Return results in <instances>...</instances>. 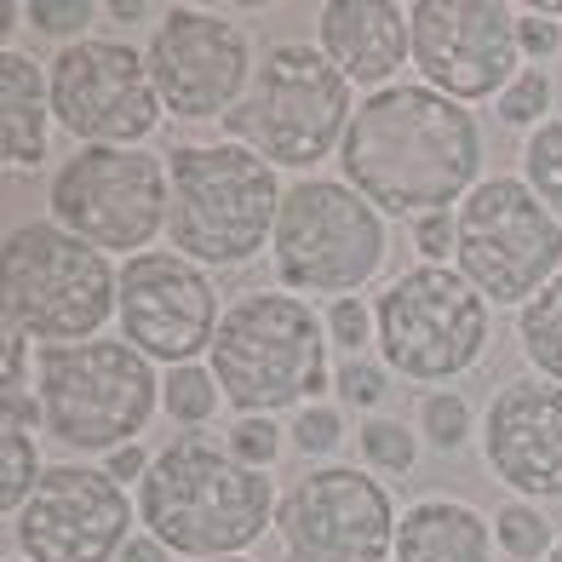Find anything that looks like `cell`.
I'll return each instance as SVG.
<instances>
[{
	"instance_id": "obj_1",
	"label": "cell",
	"mask_w": 562,
	"mask_h": 562,
	"mask_svg": "<svg viewBox=\"0 0 562 562\" xmlns=\"http://www.w3.org/2000/svg\"><path fill=\"white\" fill-rule=\"evenodd\" d=\"M339 178L385 218L459 213V201L482 184V126L425 81H396L356 104Z\"/></svg>"
},
{
	"instance_id": "obj_2",
	"label": "cell",
	"mask_w": 562,
	"mask_h": 562,
	"mask_svg": "<svg viewBox=\"0 0 562 562\" xmlns=\"http://www.w3.org/2000/svg\"><path fill=\"white\" fill-rule=\"evenodd\" d=\"M276 505L281 494L270 471L241 465L218 437L184 430L167 448H156V465L138 488V522L172 557L213 562L247 557L265 533H276Z\"/></svg>"
},
{
	"instance_id": "obj_3",
	"label": "cell",
	"mask_w": 562,
	"mask_h": 562,
	"mask_svg": "<svg viewBox=\"0 0 562 562\" xmlns=\"http://www.w3.org/2000/svg\"><path fill=\"white\" fill-rule=\"evenodd\" d=\"M327 322L311 311V299L288 288H252L224 304L218 339L207 350V368L218 379L224 402L247 414H281V407H311L327 385Z\"/></svg>"
},
{
	"instance_id": "obj_4",
	"label": "cell",
	"mask_w": 562,
	"mask_h": 562,
	"mask_svg": "<svg viewBox=\"0 0 562 562\" xmlns=\"http://www.w3.org/2000/svg\"><path fill=\"white\" fill-rule=\"evenodd\" d=\"M167 184L172 252L195 259L201 270H241L259 252H270L288 184L247 144H172Z\"/></svg>"
},
{
	"instance_id": "obj_5",
	"label": "cell",
	"mask_w": 562,
	"mask_h": 562,
	"mask_svg": "<svg viewBox=\"0 0 562 562\" xmlns=\"http://www.w3.org/2000/svg\"><path fill=\"white\" fill-rule=\"evenodd\" d=\"M350 121H356V87L322 58V46L276 41L265 46L224 133L229 144H247L252 156H265L276 172L316 178L327 156H339Z\"/></svg>"
},
{
	"instance_id": "obj_6",
	"label": "cell",
	"mask_w": 562,
	"mask_h": 562,
	"mask_svg": "<svg viewBox=\"0 0 562 562\" xmlns=\"http://www.w3.org/2000/svg\"><path fill=\"white\" fill-rule=\"evenodd\" d=\"M41 430L69 453H115L138 442L161 407V373L126 339L53 345L35 362Z\"/></svg>"
},
{
	"instance_id": "obj_7",
	"label": "cell",
	"mask_w": 562,
	"mask_h": 562,
	"mask_svg": "<svg viewBox=\"0 0 562 562\" xmlns=\"http://www.w3.org/2000/svg\"><path fill=\"white\" fill-rule=\"evenodd\" d=\"M121 270L110 252L69 236L53 218H30L7 236V316L12 334L30 345H87L104 339V322L115 316Z\"/></svg>"
},
{
	"instance_id": "obj_8",
	"label": "cell",
	"mask_w": 562,
	"mask_h": 562,
	"mask_svg": "<svg viewBox=\"0 0 562 562\" xmlns=\"http://www.w3.org/2000/svg\"><path fill=\"white\" fill-rule=\"evenodd\" d=\"M391 229L368 195L345 178H293L281 195V218L270 236L276 288L316 293V299H356L385 270Z\"/></svg>"
},
{
	"instance_id": "obj_9",
	"label": "cell",
	"mask_w": 562,
	"mask_h": 562,
	"mask_svg": "<svg viewBox=\"0 0 562 562\" xmlns=\"http://www.w3.org/2000/svg\"><path fill=\"white\" fill-rule=\"evenodd\" d=\"M379 362L414 385H453L482 368L494 339V304L453 265H414L373 299Z\"/></svg>"
},
{
	"instance_id": "obj_10",
	"label": "cell",
	"mask_w": 562,
	"mask_h": 562,
	"mask_svg": "<svg viewBox=\"0 0 562 562\" xmlns=\"http://www.w3.org/2000/svg\"><path fill=\"white\" fill-rule=\"evenodd\" d=\"M459 247L453 270L471 281L499 311V304L540 299L551 281L562 276V218L546 207L540 195L522 184V172H494L459 201Z\"/></svg>"
},
{
	"instance_id": "obj_11",
	"label": "cell",
	"mask_w": 562,
	"mask_h": 562,
	"mask_svg": "<svg viewBox=\"0 0 562 562\" xmlns=\"http://www.w3.org/2000/svg\"><path fill=\"white\" fill-rule=\"evenodd\" d=\"M46 207H53V224L92 241L98 252L138 259L172 213L167 156L156 149H75L46 184Z\"/></svg>"
},
{
	"instance_id": "obj_12",
	"label": "cell",
	"mask_w": 562,
	"mask_h": 562,
	"mask_svg": "<svg viewBox=\"0 0 562 562\" xmlns=\"http://www.w3.org/2000/svg\"><path fill=\"white\" fill-rule=\"evenodd\" d=\"M46 81H53V115L75 149H144V138L167 121L144 53L121 35L58 46Z\"/></svg>"
},
{
	"instance_id": "obj_13",
	"label": "cell",
	"mask_w": 562,
	"mask_h": 562,
	"mask_svg": "<svg viewBox=\"0 0 562 562\" xmlns=\"http://www.w3.org/2000/svg\"><path fill=\"white\" fill-rule=\"evenodd\" d=\"M396 499L368 465H311L276 505L281 562H391Z\"/></svg>"
},
{
	"instance_id": "obj_14",
	"label": "cell",
	"mask_w": 562,
	"mask_h": 562,
	"mask_svg": "<svg viewBox=\"0 0 562 562\" xmlns=\"http://www.w3.org/2000/svg\"><path fill=\"white\" fill-rule=\"evenodd\" d=\"M407 30H414L419 81L465 110L499 98L522 75L517 7L505 0H414Z\"/></svg>"
},
{
	"instance_id": "obj_15",
	"label": "cell",
	"mask_w": 562,
	"mask_h": 562,
	"mask_svg": "<svg viewBox=\"0 0 562 562\" xmlns=\"http://www.w3.org/2000/svg\"><path fill=\"white\" fill-rule=\"evenodd\" d=\"M144 64L172 121H229L259 69L252 35L236 18L207 7H167L144 46Z\"/></svg>"
},
{
	"instance_id": "obj_16",
	"label": "cell",
	"mask_w": 562,
	"mask_h": 562,
	"mask_svg": "<svg viewBox=\"0 0 562 562\" xmlns=\"http://www.w3.org/2000/svg\"><path fill=\"white\" fill-rule=\"evenodd\" d=\"M138 499L104 465L58 459L46 465L41 488L12 517V540L23 562H121L133 540Z\"/></svg>"
},
{
	"instance_id": "obj_17",
	"label": "cell",
	"mask_w": 562,
	"mask_h": 562,
	"mask_svg": "<svg viewBox=\"0 0 562 562\" xmlns=\"http://www.w3.org/2000/svg\"><path fill=\"white\" fill-rule=\"evenodd\" d=\"M115 322L121 339L144 350L161 368H184L201 362L218 339L224 304H218V281L213 270H201L184 252H138L121 265V299H115Z\"/></svg>"
},
{
	"instance_id": "obj_18",
	"label": "cell",
	"mask_w": 562,
	"mask_h": 562,
	"mask_svg": "<svg viewBox=\"0 0 562 562\" xmlns=\"http://www.w3.org/2000/svg\"><path fill=\"white\" fill-rule=\"evenodd\" d=\"M482 465L505 482L510 499H562V385L540 373L505 379L482 414Z\"/></svg>"
},
{
	"instance_id": "obj_19",
	"label": "cell",
	"mask_w": 562,
	"mask_h": 562,
	"mask_svg": "<svg viewBox=\"0 0 562 562\" xmlns=\"http://www.w3.org/2000/svg\"><path fill=\"white\" fill-rule=\"evenodd\" d=\"M316 46L350 87L385 92L414 64V30L396 0H327L316 12Z\"/></svg>"
},
{
	"instance_id": "obj_20",
	"label": "cell",
	"mask_w": 562,
	"mask_h": 562,
	"mask_svg": "<svg viewBox=\"0 0 562 562\" xmlns=\"http://www.w3.org/2000/svg\"><path fill=\"white\" fill-rule=\"evenodd\" d=\"M53 81L18 46H0V156L12 172H30L53 156Z\"/></svg>"
},
{
	"instance_id": "obj_21",
	"label": "cell",
	"mask_w": 562,
	"mask_h": 562,
	"mask_svg": "<svg viewBox=\"0 0 562 562\" xmlns=\"http://www.w3.org/2000/svg\"><path fill=\"white\" fill-rule=\"evenodd\" d=\"M396 562H494V522L448 494L414 499L396 522Z\"/></svg>"
},
{
	"instance_id": "obj_22",
	"label": "cell",
	"mask_w": 562,
	"mask_h": 562,
	"mask_svg": "<svg viewBox=\"0 0 562 562\" xmlns=\"http://www.w3.org/2000/svg\"><path fill=\"white\" fill-rule=\"evenodd\" d=\"M517 345H522V362L533 373L562 385V276L517 311Z\"/></svg>"
},
{
	"instance_id": "obj_23",
	"label": "cell",
	"mask_w": 562,
	"mask_h": 562,
	"mask_svg": "<svg viewBox=\"0 0 562 562\" xmlns=\"http://www.w3.org/2000/svg\"><path fill=\"white\" fill-rule=\"evenodd\" d=\"M218 402H224V391H218V379H213L207 362H184V368H167L161 373V414L172 425L201 430V425L218 414Z\"/></svg>"
},
{
	"instance_id": "obj_24",
	"label": "cell",
	"mask_w": 562,
	"mask_h": 562,
	"mask_svg": "<svg viewBox=\"0 0 562 562\" xmlns=\"http://www.w3.org/2000/svg\"><path fill=\"white\" fill-rule=\"evenodd\" d=\"M494 546L510 557V562H546L557 551V528L546 517V505L533 499H505L494 510Z\"/></svg>"
},
{
	"instance_id": "obj_25",
	"label": "cell",
	"mask_w": 562,
	"mask_h": 562,
	"mask_svg": "<svg viewBox=\"0 0 562 562\" xmlns=\"http://www.w3.org/2000/svg\"><path fill=\"white\" fill-rule=\"evenodd\" d=\"M356 448H362V465L373 476H407L419 465V425L373 414V419H362V430H356Z\"/></svg>"
},
{
	"instance_id": "obj_26",
	"label": "cell",
	"mask_w": 562,
	"mask_h": 562,
	"mask_svg": "<svg viewBox=\"0 0 562 562\" xmlns=\"http://www.w3.org/2000/svg\"><path fill=\"white\" fill-rule=\"evenodd\" d=\"M41 453H35V430H18V425H0V510H7V522L18 517L30 494L41 488Z\"/></svg>"
},
{
	"instance_id": "obj_27",
	"label": "cell",
	"mask_w": 562,
	"mask_h": 562,
	"mask_svg": "<svg viewBox=\"0 0 562 562\" xmlns=\"http://www.w3.org/2000/svg\"><path fill=\"white\" fill-rule=\"evenodd\" d=\"M517 161H522V184L562 218V115H551L546 126H533V133L522 138Z\"/></svg>"
},
{
	"instance_id": "obj_28",
	"label": "cell",
	"mask_w": 562,
	"mask_h": 562,
	"mask_svg": "<svg viewBox=\"0 0 562 562\" xmlns=\"http://www.w3.org/2000/svg\"><path fill=\"white\" fill-rule=\"evenodd\" d=\"M476 437V414L459 391H430L419 402V442H430L437 453H459Z\"/></svg>"
},
{
	"instance_id": "obj_29",
	"label": "cell",
	"mask_w": 562,
	"mask_h": 562,
	"mask_svg": "<svg viewBox=\"0 0 562 562\" xmlns=\"http://www.w3.org/2000/svg\"><path fill=\"white\" fill-rule=\"evenodd\" d=\"M499 126H517V133H533V126L551 121V75L540 64H522V75L494 98Z\"/></svg>"
},
{
	"instance_id": "obj_30",
	"label": "cell",
	"mask_w": 562,
	"mask_h": 562,
	"mask_svg": "<svg viewBox=\"0 0 562 562\" xmlns=\"http://www.w3.org/2000/svg\"><path fill=\"white\" fill-rule=\"evenodd\" d=\"M339 442H345V407L339 402H311V407H299L293 425H288V448L304 453V459H322V465H334Z\"/></svg>"
},
{
	"instance_id": "obj_31",
	"label": "cell",
	"mask_w": 562,
	"mask_h": 562,
	"mask_svg": "<svg viewBox=\"0 0 562 562\" xmlns=\"http://www.w3.org/2000/svg\"><path fill=\"white\" fill-rule=\"evenodd\" d=\"M334 391H339V407H356V414H379V402L391 391V368L379 356H345L334 368Z\"/></svg>"
},
{
	"instance_id": "obj_32",
	"label": "cell",
	"mask_w": 562,
	"mask_h": 562,
	"mask_svg": "<svg viewBox=\"0 0 562 562\" xmlns=\"http://www.w3.org/2000/svg\"><path fill=\"white\" fill-rule=\"evenodd\" d=\"M92 18H104V7H92V0H23V23H30L35 35L64 41V46L87 41Z\"/></svg>"
},
{
	"instance_id": "obj_33",
	"label": "cell",
	"mask_w": 562,
	"mask_h": 562,
	"mask_svg": "<svg viewBox=\"0 0 562 562\" xmlns=\"http://www.w3.org/2000/svg\"><path fill=\"white\" fill-rule=\"evenodd\" d=\"M322 322H327V345H339L345 356H368V345H379L373 299H334Z\"/></svg>"
},
{
	"instance_id": "obj_34",
	"label": "cell",
	"mask_w": 562,
	"mask_h": 562,
	"mask_svg": "<svg viewBox=\"0 0 562 562\" xmlns=\"http://www.w3.org/2000/svg\"><path fill=\"white\" fill-rule=\"evenodd\" d=\"M229 453L241 459V465H252V471H270L276 459H281V448H288V430H281L276 419H265V414H247V419H236L229 425Z\"/></svg>"
},
{
	"instance_id": "obj_35",
	"label": "cell",
	"mask_w": 562,
	"mask_h": 562,
	"mask_svg": "<svg viewBox=\"0 0 562 562\" xmlns=\"http://www.w3.org/2000/svg\"><path fill=\"white\" fill-rule=\"evenodd\" d=\"M517 41H522V64H540L546 69V58L562 53V23L528 7V12H517Z\"/></svg>"
},
{
	"instance_id": "obj_36",
	"label": "cell",
	"mask_w": 562,
	"mask_h": 562,
	"mask_svg": "<svg viewBox=\"0 0 562 562\" xmlns=\"http://www.w3.org/2000/svg\"><path fill=\"white\" fill-rule=\"evenodd\" d=\"M453 247H459L453 213H425V218H414V252H425V265H448Z\"/></svg>"
},
{
	"instance_id": "obj_37",
	"label": "cell",
	"mask_w": 562,
	"mask_h": 562,
	"mask_svg": "<svg viewBox=\"0 0 562 562\" xmlns=\"http://www.w3.org/2000/svg\"><path fill=\"white\" fill-rule=\"evenodd\" d=\"M149 465H156V453H149L144 442H126V448H115V453L104 459V471L121 482V488H144Z\"/></svg>"
},
{
	"instance_id": "obj_38",
	"label": "cell",
	"mask_w": 562,
	"mask_h": 562,
	"mask_svg": "<svg viewBox=\"0 0 562 562\" xmlns=\"http://www.w3.org/2000/svg\"><path fill=\"white\" fill-rule=\"evenodd\" d=\"M0 391H30V339L7 327V385Z\"/></svg>"
},
{
	"instance_id": "obj_39",
	"label": "cell",
	"mask_w": 562,
	"mask_h": 562,
	"mask_svg": "<svg viewBox=\"0 0 562 562\" xmlns=\"http://www.w3.org/2000/svg\"><path fill=\"white\" fill-rule=\"evenodd\" d=\"M0 402H7V425H18V430L41 425V396L35 391H0Z\"/></svg>"
},
{
	"instance_id": "obj_40",
	"label": "cell",
	"mask_w": 562,
	"mask_h": 562,
	"mask_svg": "<svg viewBox=\"0 0 562 562\" xmlns=\"http://www.w3.org/2000/svg\"><path fill=\"white\" fill-rule=\"evenodd\" d=\"M104 18L110 23H144V18H167V7H149V0H110V7H104Z\"/></svg>"
},
{
	"instance_id": "obj_41",
	"label": "cell",
	"mask_w": 562,
	"mask_h": 562,
	"mask_svg": "<svg viewBox=\"0 0 562 562\" xmlns=\"http://www.w3.org/2000/svg\"><path fill=\"white\" fill-rule=\"evenodd\" d=\"M121 562H172V551L156 540V533H133L126 551H121Z\"/></svg>"
},
{
	"instance_id": "obj_42",
	"label": "cell",
	"mask_w": 562,
	"mask_h": 562,
	"mask_svg": "<svg viewBox=\"0 0 562 562\" xmlns=\"http://www.w3.org/2000/svg\"><path fill=\"white\" fill-rule=\"evenodd\" d=\"M213 562H252V557H213Z\"/></svg>"
},
{
	"instance_id": "obj_43",
	"label": "cell",
	"mask_w": 562,
	"mask_h": 562,
	"mask_svg": "<svg viewBox=\"0 0 562 562\" xmlns=\"http://www.w3.org/2000/svg\"><path fill=\"white\" fill-rule=\"evenodd\" d=\"M546 562H562V540H557V551H551V557H546Z\"/></svg>"
},
{
	"instance_id": "obj_44",
	"label": "cell",
	"mask_w": 562,
	"mask_h": 562,
	"mask_svg": "<svg viewBox=\"0 0 562 562\" xmlns=\"http://www.w3.org/2000/svg\"><path fill=\"white\" fill-rule=\"evenodd\" d=\"M7 562H23V557H7Z\"/></svg>"
}]
</instances>
